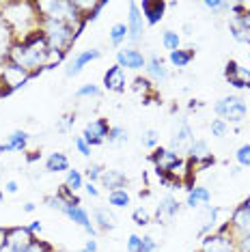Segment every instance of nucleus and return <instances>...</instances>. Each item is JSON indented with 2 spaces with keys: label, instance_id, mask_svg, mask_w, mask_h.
Wrapping results in <instances>:
<instances>
[{
  "label": "nucleus",
  "instance_id": "nucleus-47",
  "mask_svg": "<svg viewBox=\"0 0 250 252\" xmlns=\"http://www.w3.org/2000/svg\"><path fill=\"white\" fill-rule=\"evenodd\" d=\"M73 252H99V244H97L95 237H89L80 250H73Z\"/></svg>",
  "mask_w": 250,
  "mask_h": 252
},
{
  "label": "nucleus",
  "instance_id": "nucleus-35",
  "mask_svg": "<svg viewBox=\"0 0 250 252\" xmlns=\"http://www.w3.org/2000/svg\"><path fill=\"white\" fill-rule=\"evenodd\" d=\"M134 91L136 93H143V97H149V95L156 93V84H153L147 76H138L134 80Z\"/></svg>",
  "mask_w": 250,
  "mask_h": 252
},
{
  "label": "nucleus",
  "instance_id": "nucleus-38",
  "mask_svg": "<svg viewBox=\"0 0 250 252\" xmlns=\"http://www.w3.org/2000/svg\"><path fill=\"white\" fill-rule=\"evenodd\" d=\"M73 125H76V114L67 112L56 121V131H59V134H69V131L73 129Z\"/></svg>",
  "mask_w": 250,
  "mask_h": 252
},
{
  "label": "nucleus",
  "instance_id": "nucleus-33",
  "mask_svg": "<svg viewBox=\"0 0 250 252\" xmlns=\"http://www.w3.org/2000/svg\"><path fill=\"white\" fill-rule=\"evenodd\" d=\"M140 145H143L145 149H156V147H160V131L157 129H153V127H147L140 131Z\"/></svg>",
  "mask_w": 250,
  "mask_h": 252
},
{
  "label": "nucleus",
  "instance_id": "nucleus-24",
  "mask_svg": "<svg viewBox=\"0 0 250 252\" xmlns=\"http://www.w3.org/2000/svg\"><path fill=\"white\" fill-rule=\"evenodd\" d=\"M7 153H24L28 145H31V134L26 129H15L7 136V140L2 142Z\"/></svg>",
  "mask_w": 250,
  "mask_h": 252
},
{
  "label": "nucleus",
  "instance_id": "nucleus-48",
  "mask_svg": "<svg viewBox=\"0 0 250 252\" xmlns=\"http://www.w3.org/2000/svg\"><path fill=\"white\" fill-rule=\"evenodd\" d=\"M84 192H87V196L89 198H99V188H97V183H93V181H87L84 183V188H82Z\"/></svg>",
  "mask_w": 250,
  "mask_h": 252
},
{
  "label": "nucleus",
  "instance_id": "nucleus-21",
  "mask_svg": "<svg viewBox=\"0 0 250 252\" xmlns=\"http://www.w3.org/2000/svg\"><path fill=\"white\" fill-rule=\"evenodd\" d=\"M32 239L35 237L31 235V231L26 228V224L24 226H11V228L4 231V244L13 246V248H20V250H26L28 246H31Z\"/></svg>",
  "mask_w": 250,
  "mask_h": 252
},
{
  "label": "nucleus",
  "instance_id": "nucleus-46",
  "mask_svg": "<svg viewBox=\"0 0 250 252\" xmlns=\"http://www.w3.org/2000/svg\"><path fill=\"white\" fill-rule=\"evenodd\" d=\"M212 166H216L214 153H212V156H207V158H203L201 162H196L194 164V170H196V173H201V170H207V168H212Z\"/></svg>",
  "mask_w": 250,
  "mask_h": 252
},
{
  "label": "nucleus",
  "instance_id": "nucleus-26",
  "mask_svg": "<svg viewBox=\"0 0 250 252\" xmlns=\"http://www.w3.org/2000/svg\"><path fill=\"white\" fill-rule=\"evenodd\" d=\"M207 156H212V151H209V142L205 138H194V142H192L190 149H188V153H186V159L192 162V164H196Z\"/></svg>",
  "mask_w": 250,
  "mask_h": 252
},
{
  "label": "nucleus",
  "instance_id": "nucleus-8",
  "mask_svg": "<svg viewBox=\"0 0 250 252\" xmlns=\"http://www.w3.org/2000/svg\"><path fill=\"white\" fill-rule=\"evenodd\" d=\"M101 59V50L99 48H84V50H78V52H73L69 56V61H67L65 65V76L67 78H76L80 76L82 69L91 63L99 61Z\"/></svg>",
  "mask_w": 250,
  "mask_h": 252
},
{
  "label": "nucleus",
  "instance_id": "nucleus-16",
  "mask_svg": "<svg viewBox=\"0 0 250 252\" xmlns=\"http://www.w3.org/2000/svg\"><path fill=\"white\" fill-rule=\"evenodd\" d=\"M138 7L147 26H157L166 15L168 2H164V0H143V2H138Z\"/></svg>",
  "mask_w": 250,
  "mask_h": 252
},
{
  "label": "nucleus",
  "instance_id": "nucleus-43",
  "mask_svg": "<svg viewBox=\"0 0 250 252\" xmlns=\"http://www.w3.org/2000/svg\"><path fill=\"white\" fill-rule=\"evenodd\" d=\"M73 147H76V151L84 158H91V153H93V147H91L82 136H73Z\"/></svg>",
  "mask_w": 250,
  "mask_h": 252
},
{
  "label": "nucleus",
  "instance_id": "nucleus-44",
  "mask_svg": "<svg viewBox=\"0 0 250 252\" xmlns=\"http://www.w3.org/2000/svg\"><path fill=\"white\" fill-rule=\"evenodd\" d=\"M140 248H143V235L132 233L127 237V242H125V250L127 252H140Z\"/></svg>",
  "mask_w": 250,
  "mask_h": 252
},
{
  "label": "nucleus",
  "instance_id": "nucleus-17",
  "mask_svg": "<svg viewBox=\"0 0 250 252\" xmlns=\"http://www.w3.org/2000/svg\"><path fill=\"white\" fill-rule=\"evenodd\" d=\"M101 84H104L106 91H110V93H123L125 89H127V73H125L123 67H119L117 63L112 67H108L106 73H104V80H101Z\"/></svg>",
  "mask_w": 250,
  "mask_h": 252
},
{
  "label": "nucleus",
  "instance_id": "nucleus-56",
  "mask_svg": "<svg viewBox=\"0 0 250 252\" xmlns=\"http://www.w3.org/2000/svg\"><path fill=\"white\" fill-rule=\"evenodd\" d=\"M4 153H7V151H4V145L0 142V156H4Z\"/></svg>",
  "mask_w": 250,
  "mask_h": 252
},
{
  "label": "nucleus",
  "instance_id": "nucleus-59",
  "mask_svg": "<svg viewBox=\"0 0 250 252\" xmlns=\"http://www.w3.org/2000/svg\"><path fill=\"white\" fill-rule=\"evenodd\" d=\"M0 91H2V84H0Z\"/></svg>",
  "mask_w": 250,
  "mask_h": 252
},
{
  "label": "nucleus",
  "instance_id": "nucleus-51",
  "mask_svg": "<svg viewBox=\"0 0 250 252\" xmlns=\"http://www.w3.org/2000/svg\"><path fill=\"white\" fill-rule=\"evenodd\" d=\"M0 252H26V250H20V248H13V246H9V244H0Z\"/></svg>",
  "mask_w": 250,
  "mask_h": 252
},
{
  "label": "nucleus",
  "instance_id": "nucleus-6",
  "mask_svg": "<svg viewBox=\"0 0 250 252\" xmlns=\"http://www.w3.org/2000/svg\"><path fill=\"white\" fill-rule=\"evenodd\" d=\"M198 252H237L235 235L229 228V220L201 239V250Z\"/></svg>",
  "mask_w": 250,
  "mask_h": 252
},
{
  "label": "nucleus",
  "instance_id": "nucleus-52",
  "mask_svg": "<svg viewBox=\"0 0 250 252\" xmlns=\"http://www.w3.org/2000/svg\"><path fill=\"white\" fill-rule=\"evenodd\" d=\"M35 209H37V205H35V203H31V200L22 205V211H24V214H32Z\"/></svg>",
  "mask_w": 250,
  "mask_h": 252
},
{
  "label": "nucleus",
  "instance_id": "nucleus-54",
  "mask_svg": "<svg viewBox=\"0 0 250 252\" xmlns=\"http://www.w3.org/2000/svg\"><path fill=\"white\" fill-rule=\"evenodd\" d=\"M203 104H201V101H198V99H192L190 101V104H188V108H190V110H198V108H201Z\"/></svg>",
  "mask_w": 250,
  "mask_h": 252
},
{
  "label": "nucleus",
  "instance_id": "nucleus-5",
  "mask_svg": "<svg viewBox=\"0 0 250 252\" xmlns=\"http://www.w3.org/2000/svg\"><path fill=\"white\" fill-rule=\"evenodd\" d=\"M35 76H31L28 71H24L22 67H18L15 63L7 61H0V84H2V91H0V99L2 97L13 95L15 91L24 89L31 80Z\"/></svg>",
  "mask_w": 250,
  "mask_h": 252
},
{
  "label": "nucleus",
  "instance_id": "nucleus-49",
  "mask_svg": "<svg viewBox=\"0 0 250 252\" xmlns=\"http://www.w3.org/2000/svg\"><path fill=\"white\" fill-rule=\"evenodd\" d=\"M26 228L31 231V235L32 237H37V235H41V231H43V224H41V220H31L26 224Z\"/></svg>",
  "mask_w": 250,
  "mask_h": 252
},
{
  "label": "nucleus",
  "instance_id": "nucleus-42",
  "mask_svg": "<svg viewBox=\"0 0 250 252\" xmlns=\"http://www.w3.org/2000/svg\"><path fill=\"white\" fill-rule=\"evenodd\" d=\"M26 252H56L54 250V246L50 244V242H45V239H32L31 246L26 248Z\"/></svg>",
  "mask_w": 250,
  "mask_h": 252
},
{
  "label": "nucleus",
  "instance_id": "nucleus-11",
  "mask_svg": "<svg viewBox=\"0 0 250 252\" xmlns=\"http://www.w3.org/2000/svg\"><path fill=\"white\" fill-rule=\"evenodd\" d=\"M108 131H110V123H108V119L97 117V119H91V121L84 125L80 136L89 142L91 147H99V145H104L106 142Z\"/></svg>",
  "mask_w": 250,
  "mask_h": 252
},
{
  "label": "nucleus",
  "instance_id": "nucleus-15",
  "mask_svg": "<svg viewBox=\"0 0 250 252\" xmlns=\"http://www.w3.org/2000/svg\"><path fill=\"white\" fill-rule=\"evenodd\" d=\"M145 76L149 78L153 84H164L170 80V67H166V63H164L162 56L151 54V56H147Z\"/></svg>",
  "mask_w": 250,
  "mask_h": 252
},
{
  "label": "nucleus",
  "instance_id": "nucleus-9",
  "mask_svg": "<svg viewBox=\"0 0 250 252\" xmlns=\"http://www.w3.org/2000/svg\"><path fill=\"white\" fill-rule=\"evenodd\" d=\"M61 214L65 216L67 220H71L73 224L80 226L84 233H89V237H95V239H97L99 231L95 228L93 218H91V214L87 211V207H84V205H71V203H67V205H65V209H62Z\"/></svg>",
  "mask_w": 250,
  "mask_h": 252
},
{
  "label": "nucleus",
  "instance_id": "nucleus-28",
  "mask_svg": "<svg viewBox=\"0 0 250 252\" xmlns=\"http://www.w3.org/2000/svg\"><path fill=\"white\" fill-rule=\"evenodd\" d=\"M108 39H110L112 48L121 50L123 43L127 41V26H125V22H117V24H112L110 31H108Z\"/></svg>",
  "mask_w": 250,
  "mask_h": 252
},
{
  "label": "nucleus",
  "instance_id": "nucleus-55",
  "mask_svg": "<svg viewBox=\"0 0 250 252\" xmlns=\"http://www.w3.org/2000/svg\"><path fill=\"white\" fill-rule=\"evenodd\" d=\"M242 170H244V168H242V166H235V168H231V175H233V177H237V175H240V173H242Z\"/></svg>",
  "mask_w": 250,
  "mask_h": 252
},
{
  "label": "nucleus",
  "instance_id": "nucleus-1",
  "mask_svg": "<svg viewBox=\"0 0 250 252\" xmlns=\"http://www.w3.org/2000/svg\"><path fill=\"white\" fill-rule=\"evenodd\" d=\"M65 59H67V54L56 52V50L50 48L45 37L41 35V31H35L31 35H26L24 39H20V41H15L9 52L11 63H15L18 67H22V69L35 78L43 71L54 69Z\"/></svg>",
  "mask_w": 250,
  "mask_h": 252
},
{
  "label": "nucleus",
  "instance_id": "nucleus-45",
  "mask_svg": "<svg viewBox=\"0 0 250 252\" xmlns=\"http://www.w3.org/2000/svg\"><path fill=\"white\" fill-rule=\"evenodd\" d=\"M160 248V244L156 242V237H151V235H143V248L140 252H156Z\"/></svg>",
  "mask_w": 250,
  "mask_h": 252
},
{
  "label": "nucleus",
  "instance_id": "nucleus-37",
  "mask_svg": "<svg viewBox=\"0 0 250 252\" xmlns=\"http://www.w3.org/2000/svg\"><path fill=\"white\" fill-rule=\"evenodd\" d=\"M229 35L233 37V41H237V43H250V32L244 31L242 26H237L233 20H229Z\"/></svg>",
  "mask_w": 250,
  "mask_h": 252
},
{
  "label": "nucleus",
  "instance_id": "nucleus-31",
  "mask_svg": "<svg viewBox=\"0 0 250 252\" xmlns=\"http://www.w3.org/2000/svg\"><path fill=\"white\" fill-rule=\"evenodd\" d=\"M127 140H129V131L127 129L121 127V125H110V131H108V138H106L108 145L119 147V145H125Z\"/></svg>",
  "mask_w": 250,
  "mask_h": 252
},
{
  "label": "nucleus",
  "instance_id": "nucleus-50",
  "mask_svg": "<svg viewBox=\"0 0 250 252\" xmlns=\"http://www.w3.org/2000/svg\"><path fill=\"white\" fill-rule=\"evenodd\" d=\"M4 192H7V194H18L20 192V183L13 181V179L4 181Z\"/></svg>",
  "mask_w": 250,
  "mask_h": 252
},
{
  "label": "nucleus",
  "instance_id": "nucleus-23",
  "mask_svg": "<svg viewBox=\"0 0 250 252\" xmlns=\"http://www.w3.org/2000/svg\"><path fill=\"white\" fill-rule=\"evenodd\" d=\"M212 203V190L207 186H194L186 192V203L184 207L188 209H196L201 205H209Z\"/></svg>",
  "mask_w": 250,
  "mask_h": 252
},
{
  "label": "nucleus",
  "instance_id": "nucleus-3",
  "mask_svg": "<svg viewBox=\"0 0 250 252\" xmlns=\"http://www.w3.org/2000/svg\"><path fill=\"white\" fill-rule=\"evenodd\" d=\"M78 28H87V24L71 26L69 22L54 20V18H41V24H39V31H41V35L45 37L50 48L67 56H69V50L73 48V43L80 39L78 37Z\"/></svg>",
  "mask_w": 250,
  "mask_h": 252
},
{
  "label": "nucleus",
  "instance_id": "nucleus-40",
  "mask_svg": "<svg viewBox=\"0 0 250 252\" xmlns=\"http://www.w3.org/2000/svg\"><path fill=\"white\" fill-rule=\"evenodd\" d=\"M235 162H237V166H242V168H250V142H244V145L237 147Z\"/></svg>",
  "mask_w": 250,
  "mask_h": 252
},
{
  "label": "nucleus",
  "instance_id": "nucleus-57",
  "mask_svg": "<svg viewBox=\"0 0 250 252\" xmlns=\"http://www.w3.org/2000/svg\"><path fill=\"white\" fill-rule=\"evenodd\" d=\"M4 200V190H0V203H2Z\"/></svg>",
  "mask_w": 250,
  "mask_h": 252
},
{
  "label": "nucleus",
  "instance_id": "nucleus-13",
  "mask_svg": "<svg viewBox=\"0 0 250 252\" xmlns=\"http://www.w3.org/2000/svg\"><path fill=\"white\" fill-rule=\"evenodd\" d=\"M181 209H184V205L177 200V196H173V194H164V196L157 200V207H156V214H153V220H156L157 224H168L175 216L181 214Z\"/></svg>",
  "mask_w": 250,
  "mask_h": 252
},
{
  "label": "nucleus",
  "instance_id": "nucleus-4",
  "mask_svg": "<svg viewBox=\"0 0 250 252\" xmlns=\"http://www.w3.org/2000/svg\"><path fill=\"white\" fill-rule=\"evenodd\" d=\"M214 112L231 127H240L248 117V101L242 95H224L214 104Z\"/></svg>",
  "mask_w": 250,
  "mask_h": 252
},
{
  "label": "nucleus",
  "instance_id": "nucleus-29",
  "mask_svg": "<svg viewBox=\"0 0 250 252\" xmlns=\"http://www.w3.org/2000/svg\"><path fill=\"white\" fill-rule=\"evenodd\" d=\"M62 183H65V186L69 188L71 192H76V194H78V192H80L82 188H84V183H87V179H84V173H82V170H78V168H69V170L65 173V181H62Z\"/></svg>",
  "mask_w": 250,
  "mask_h": 252
},
{
  "label": "nucleus",
  "instance_id": "nucleus-25",
  "mask_svg": "<svg viewBox=\"0 0 250 252\" xmlns=\"http://www.w3.org/2000/svg\"><path fill=\"white\" fill-rule=\"evenodd\" d=\"M194 56H196V48H179L175 52H168V63H170V67L186 69L194 61Z\"/></svg>",
  "mask_w": 250,
  "mask_h": 252
},
{
  "label": "nucleus",
  "instance_id": "nucleus-14",
  "mask_svg": "<svg viewBox=\"0 0 250 252\" xmlns=\"http://www.w3.org/2000/svg\"><path fill=\"white\" fill-rule=\"evenodd\" d=\"M194 142V131H192L190 123L186 121V119H179L177 127H175L173 131V138H170V151L179 153V156H184V153H188V149H190V145Z\"/></svg>",
  "mask_w": 250,
  "mask_h": 252
},
{
  "label": "nucleus",
  "instance_id": "nucleus-7",
  "mask_svg": "<svg viewBox=\"0 0 250 252\" xmlns=\"http://www.w3.org/2000/svg\"><path fill=\"white\" fill-rule=\"evenodd\" d=\"M125 26H127V41L132 43V48L143 43L145 39V28H147V22L140 13V7L138 2H127V20H125Z\"/></svg>",
  "mask_w": 250,
  "mask_h": 252
},
{
  "label": "nucleus",
  "instance_id": "nucleus-30",
  "mask_svg": "<svg viewBox=\"0 0 250 252\" xmlns=\"http://www.w3.org/2000/svg\"><path fill=\"white\" fill-rule=\"evenodd\" d=\"M101 95H104L101 87L99 84H93V82L82 84V87H78V91H76V99H99Z\"/></svg>",
  "mask_w": 250,
  "mask_h": 252
},
{
  "label": "nucleus",
  "instance_id": "nucleus-10",
  "mask_svg": "<svg viewBox=\"0 0 250 252\" xmlns=\"http://www.w3.org/2000/svg\"><path fill=\"white\" fill-rule=\"evenodd\" d=\"M224 80L235 91H250V69L242 67L237 61L229 59L224 65Z\"/></svg>",
  "mask_w": 250,
  "mask_h": 252
},
{
  "label": "nucleus",
  "instance_id": "nucleus-22",
  "mask_svg": "<svg viewBox=\"0 0 250 252\" xmlns=\"http://www.w3.org/2000/svg\"><path fill=\"white\" fill-rule=\"evenodd\" d=\"M43 168H45V173H50V175H59V173H67V170L71 168V162L62 151H52L45 156Z\"/></svg>",
  "mask_w": 250,
  "mask_h": 252
},
{
  "label": "nucleus",
  "instance_id": "nucleus-12",
  "mask_svg": "<svg viewBox=\"0 0 250 252\" xmlns=\"http://www.w3.org/2000/svg\"><path fill=\"white\" fill-rule=\"evenodd\" d=\"M117 65L123 67L125 71H145L147 67V56L140 52L138 48H132V45H127V48H121L117 50Z\"/></svg>",
  "mask_w": 250,
  "mask_h": 252
},
{
  "label": "nucleus",
  "instance_id": "nucleus-20",
  "mask_svg": "<svg viewBox=\"0 0 250 252\" xmlns=\"http://www.w3.org/2000/svg\"><path fill=\"white\" fill-rule=\"evenodd\" d=\"M229 228L233 235H240L244 231H250V207L246 203H240L229 214Z\"/></svg>",
  "mask_w": 250,
  "mask_h": 252
},
{
  "label": "nucleus",
  "instance_id": "nucleus-27",
  "mask_svg": "<svg viewBox=\"0 0 250 252\" xmlns=\"http://www.w3.org/2000/svg\"><path fill=\"white\" fill-rule=\"evenodd\" d=\"M106 205L112 209H127L132 205V196H129L127 190H115V192H108L106 196Z\"/></svg>",
  "mask_w": 250,
  "mask_h": 252
},
{
  "label": "nucleus",
  "instance_id": "nucleus-53",
  "mask_svg": "<svg viewBox=\"0 0 250 252\" xmlns=\"http://www.w3.org/2000/svg\"><path fill=\"white\" fill-rule=\"evenodd\" d=\"M26 159H28V164H32V162H37V159H41V153H39V151H32Z\"/></svg>",
  "mask_w": 250,
  "mask_h": 252
},
{
  "label": "nucleus",
  "instance_id": "nucleus-58",
  "mask_svg": "<svg viewBox=\"0 0 250 252\" xmlns=\"http://www.w3.org/2000/svg\"><path fill=\"white\" fill-rule=\"evenodd\" d=\"M0 177H2V164H0Z\"/></svg>",
  "mask_w": 250,
  "mask_h": 252
},
{
  "label": "nucleus",
  "instance_id": "nucleus-39",
  "mask_svg": "<svg viewBox=\"0 0 250 252\" xmlns=\"http://www.w3.org/2000/svg\"><path fill=\"white\" fill-rule=\"evenodd\" d=\"M104 166L101 164H97V162H91L87 168H84V179L87 181H93V183H99V179H101V175H104Z\"/></svg>",
  "mask_w": 250,
  "mask_h": 252
},
{
  "label": "nucleus",
  "instance_id": "nucleus-36",
  "mask_svg": "<svg viewBox=\"0 0 250 252\" xmlns=\"http://www.w3.org/2000/svg\"><path fill=\"white\" fill-rule=\"evenodd\" d=\"M231 131V125L226 123V121H222V119H212V123H209V134L214 136V138H224L226 134Z\"/></svg>",
  "mask_w": 250,
  "mask_h": 252
},
{
  "label": "nucleus",
  "instance_id": "nucleus-34",
  "mask_svg": "<svg viewBox=\"0 0 250 252\" xmlns=\"http://www.w3.org/2000/svg\"><path fill=\"white\" fill-rule=\"evenodd\" d=\"M132 220H134L136 226H149L153 222V216H151V211L147 209L145 205H140V207H136L132 211Z\"/></svg>",
  "mask_w": 250,
  "mask_h": 252
},
{
  "label": "nucleus",
  "instance_id": "nucleus-32",
  "mask_svg": "<svg viewBox=\"0 0 250 252\" xmlns=\"http://www.w3.org/2000/svg\"><path fill=\"white\" fill-rule=\"evenodd\" d=\"M162 48L168 50V52H175V50L181 48V35L173 28H166L162 32Z\"/></svg>",
  "mask_w": 250,
  "mask_h": 252
},
{
  "label": "nucleus",
  "instance_id": "nucleus-19",
  "mask_svg": "<svg viewBox=\"0 0 250 252\" xmlns=\"http://www.w3.org/2000/svg\"><path fill=\"white\" fill-rule=\"evenodd\" d=\"M99 186L104 188L106 192L127 190L129 179H127V175H125L123 170H119V168H106L104 175H101V179H99Z\"/></svg>",
  "mask_w": 250,
  "mask_h": 252
},
{
  "label": "nucleus",
  "instance_id": "nucleus-2",
  "mask_svg": "<svg viewBox=\"0 0 250 252\" xmlns=\"http://www.w3.org/2000/svg\"><path fill=\"white\" fill-rule=\"evenodd\" d=\"M0 15H2L4 24L13 31L15 41L39 31V24H41V15H39L32 0H7V2H0Z\"/></svg>",
  "mask_w": 250,
  "mask_h": 252
},
{
  "label": "nucleus",
  "instance_id": "nucleus-41",
  "mask_svg": "<svg viewBox=\"0 0 250 252\" xmlns=\"http://www.w3.org/2000/svg\"><path fill=\"white\" fill-rule=\"evenodd\" d=\"M203 7L212 13H222V11L231 9V2H224V0H203Z\"/></svg>",
  "mask_w": 250,
  "mask_h": 252
},
{
  "label": "nucleus",
  "instance_id": "nucleus-18",
  "mask_svg": "<svg viewBox=\"0 0 250 252\" xmlns=\"http://www.w3.org/2000/svg\"><path fill=\"white\" fill-rule=\"evenodd\" d=\"M93 224L97 228L99 233H112L117 228V216L112 207H108V205H97V207H93Z\"/></svg>",
  "mask_w": 250,
  "mask_h": 252
}]
</instances>
